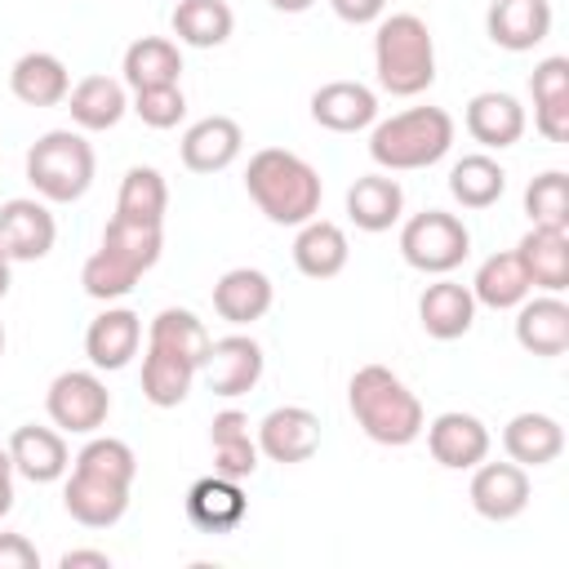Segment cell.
Returning a JSON list of instances; mask_svg holds the SVG:
<instances>
[{
	"instance_id": "cell-1",
	"label": "cell",
	"mask_w": 569,
	"mask_h": 569,
	"mask_svg": "<svg viewBox=\"0 0 569 569\" xmlns=\"http://www.w3.org/2000/svg\"><path fill=\"white\" fill-rule=\"evenodd\" d=\"M347 405H351V418L360 422V431L373 445H387V449L413 445L422 436V427H427L422 400L387 365L356 369L351 382H347Z\"/></svg>"
},
{
	"instance_id": "cell-2",
	"label": "cell",
	"mask_w": 569,
	"mask_h": 569,
	"mask_svg": "<svg viewBox=\"0 0 569 569\" xmlns=\"http://www.w3.org/2000/svg\"><path fill=\"white\" fill-rule=\"evenodd\" d=\"M244 191L276 227H302L320 213L325 182L302 156L284 147H262L244 169Z\"/></svg>"
},
{
	"instance_id": "cell-3",
	"label": "cell",
	"mask_w": 569,
	"mask_h": 569,
	"mask_svg": "<svg viewBox=\"0 0 569 569\" xmlns=\"http://www.w3.org/2000/svg\"><path fill=\"white\" fill-rule=\"evenodd\" d=\"M453 147V116L445 107H409L378 120L369 133V156L387 173H409L445 160Z\"/></svg>"
},
{
	"instance_id": "cell-4",
	"label": "cell",
	"mask_w": 569,
	"mask_h": 569,
	"mask_svg": "<svg viewBox=\"0 0 569 569\" xmlns=\"http://www.w3.org/2000/svg\"><path fill=\"white\" fill-rule=\"evenodd\" d=\"M373 71L391 98H418L436 80V44L418 13L378 18L373 31Z\"/></svg>"
},
{
	"instance_id": "cell-5",
	"label": "cell",
	"mask_w": 569,
	"mask_h": 569,
	"mask_svg": "<svg viewBox=\"0 0 569 569\" xmlns=\"http://www.w3.org/2000/svg\"><path fill=\"white\" fill-rule=\"evenodd\" d=\"M27 182L49 204H71L93 182V147L71 129H49L27 151Z\"/></svg>"
},
{
	"instance_id": "cell-6",
	"label": "cell",
	"mask_w": 569,
	"mask_h": 569,
	"mask_svg": "<svg viewBox=\"0 0 569 569\" xmlns=\"http://www.w3.org/2000/svg\"><path fill=\"white\" fill-rule=\"evenodd\" d=\"M400 253L422 276H449L471 253V231L462 227V218L445 209H427L400 227Z\"/></svg>"
},
{
	"instance_id": "cell-7",
	"label": "cell",
	"mask_w": 569,
	"mask_h": 569,
	"mask_svg": "<svg viewBox=\"0 0 569 569\" xmlns=\"http://www.w3.org/2000/svg\"><path fill=\"white\" fill-rule=\"evenodd\" d=\"M44 409L53 418L58 431H71V436H93L107 413H111V391L98 373L89 369H67L49 382V396H44Z\"/></svg>"
},
{
	"instance_id": "cell-8",
	"label": "cell",
	"mask_w": 569,
	"mask_h": 569,
	"mask_svg": "<svg viewBox=\"0 0 569 569\" xmlns=\"http://www.w3.org/2000/svg\"><path fill=\"white\" fill-rule=\"evenodd\" d=\"M316 449H320V418L302 405H280L258 422V453L280 467L307 462Z\"/></svg>"
},
{
	"instance_id": "cell-9",
	"label": "cell",
	"mask_w": 569,
	"mask_h": 569,
	"mask_svg": "<svg viewBox=\"0 0 569 569\" xmlns=\"http://www.w3.org/2000/svg\"><path fill=\"white\" fill-rule=\"evenodd\" d=\"M471 507L476 516L502 525V520H516L525 507H529V471L520 462H476V476H471Z\"/></svg>"
},
{
	"instance_id": "cell-10",
	"label": "cell",
	"mask_w": 569,
	"mask_h": 569,
	"mask_svg": "<svg viewBox=\"0 0 569 569\" xmlns=\"http://www.w3.org/2000/svg\"><path fill=\"white\" fill-rule=\"evenodd\" d=\"M58 240V222L40 200H4L0 204V249L9 262H40Z\"/></svg>"
},
{
	"instance_id": "cell-11",
	"label": "cell",
	"mask_w": 569,
	"mask_h": 569,
	"mask_svg": "<svg viewBox=\"0 0 569 569\" xmlns=\"http://www.w3.org/2000/svg\"><path fill=\"white\" fill-rule=\"evenodd\" d=\"M200 373H204L213 396H244L262 378V347L249 333H227V338L209 342Z\"/></svg>"
},
{
	"instance_id": "cell-12",
	"label": "cell",
	"mask_w": 569,
	"mask_h": 569,
	"mask_svg": "<svg viewBox=\"0 0 569 569\" xmlns=\"http://www.w3.org/2000/svg\"><path fill=\"white\" fill-rule=\"evenodd\" d=\"M427 449L440 467L449 471H471L476 462L489 458V427L476 418V413H462V409H449L440 418H431L427 427Z\"/></svg>"
},
{
	"instance_id": "cell-13",
	"label": "cell",
	"mask_w": 569,
	"mask_h": 569,
	"mask_svg": "<svg viewBox=\"0 0 569 569\" xmlns=\"http://www.w3.org/2000/svg\"><path fill=\"white\" fill-rule=\"evenodd\" d=\"M62 507L84 529H111L129 511V485H116V480H102V476L71 467V480L62 489Z\"/></svg>"
},
{
	"instance_id": "cell-14",
	"label": "cell",
	"mask_w": 569,
	"mask_h": 569,
	"mask_svg": "<svg viewBox=\"0 0 569 569\" xmlns=\"http://www.w3.org/2000/svg\"><path fill=\"white\" fill-rule=\"evenodd\" d=\"M4 449H9V458H13V471L27 476L31 485H53V480H62L67 467H71L67 440H62V431H53V427L27 422V427H18V431L9 436Z\"/></svg>"
},
{
	"instance_id": "cell-15",
	"label": "cell",
	"mask_w": 569,
	"mask_h": 569,
	"mask_svg": "<svg viewBox=\"0 0 569 569\" xmlns=\"http://www.w3.org/2000/svg\"><path fill=\"white\" fill-rule=\"evenodd\" d=\"M249 511V498L240 489V480L231 476H200L191 489H187V520L204 533H231Z\"/></svg>"
},
{
	"instance_id": "cell-16",
	"label": "cell",
	"mask_w": 569,
	"mask_h": 569,
	"mask_svg": "<svg viewBox=\"0 0 569 569\" xmlns=\"http://www.w3.org/2000/svg\"><path fill=\"white\" fill-rule=\"evenodd\" d=\"M311 120L333 133H356L378 120V98L360 80H329L311 93Z\"/></svg>"
},
{
	"instance_id": "cell-17",
	"label": "cell",
	"mask_w": 569,
	"mask_h": 569,
	"mask_svg": "<svg viewBox=\"0 0 569 569\" xmlns=\"http://www.w3.org/2000/svg\"><path fill=\"white\" fill-rule=\"evenodd\" d=\"M138 342H142V320L129 307H107L84 329V356L93 369H124L138 356Z\"/></svg>"
},
{
	"instance_id": "cell-18",
	"label": "cell",
	"mask_w": 569,
	"mask_h": 569,
	"mask_svg": "<svg viewBox=\"0 0 569 569\" xmlns=\"http://www.w3.org/2000/svg\"><path fill=\"white\" fill-rule=\"evenodd\" d=\"M516 342L529 356H542V360L565 356L569 351V307L556 293L525 298L520 311H516Z\"/></svg>"
},
{
	"instance_id": "cell-19",
	"label": "cell",
	"mask_w": 569,
	"mask_h": 569,
	"mask_svg": "<svg viewBox=\"0 0 569 569\" xmlns=\"http://www.w3.org/2000/svg\"><path fill=\"white\" fill-rule=\"evenodd\" d=\"M485 27L498 49L525 53L551 36V4L547 0H493Z\"/></svg>"
},
{
	"instance_id": "cell-20",
	"label": "cell",
	"mask_w": 569,
	"mask_h": 569,
	"mask_svg": "<svg viewBox=\"0 0 569 569\" xmlns=\"http://www.w3.org/2000/svg\"><path fill=\"white\" fill-rule=\"evenodd\" d=\"M244 147V133L231 116H204L182 133V164L191 173H222Z\"/></svg>"
},
{
	"instance_id": "cell-21",
	"label": "cell",
	"mask_w": 569,
	"mask_h": 569,
	"mask_svg": "<svg viewBox=\"0 0 569 569\" xmlns=\"http://www.w3.org/2000/svg\"><path fill=\"white\" fill-rule=\"evenodd\" d=\"M351 258V244H347V231L338 222H325V218H307L293 236V267L311 280H333Z\"/></svg>"
},
{
	"instance_id": "cell-22",
	"label": "cell",
	"mask_w": 569,
	"mask_h": 569,
	"mask_svg": "<svg viewBox=\"0 0 569 569\" xmlns=\"http://www.w3.org/2000/svg\"><path fill=\"white\" fill-rule=\"evenodd\" d=\"M516 258L533 289H547V293L569 289V231L529 227V236L516 244Z\"/></svg>"
},
{
	"instance_id": "cell-23",
	"label": "cell",
	"mask_w": 569,
	"mask_h": 569,
	"mask_svg": "<svg viewBox=\"0 0 569 569\" xmlns=\"http://www.w3.org/2000/svg\"><path fill=\"white\" fill-rule=\"evenodd\" d=\"M418 320H422V329H427L431 338L453 342V338H462V333L476 325V298H471V289L458 284V280H436V284H427L422 298H418Z\"/></svg>"
},
{
	"instance_id": "cell-24",
	"label": "cell",
	"mask_w": 569,
	"mask_h": 569,
	"mask_svg": "<svg viewBox=\"0 0 569 569\" xmlns=\"http://www.w3.org/2000/svg\"><path fill=\"white\" fill-rule=\"evenodd\" d=\"M467 133L489 147V151H502V147H516L520 133H525V107L511 98V93H476L467 102Z\"/></svg>"
},
{
	"instance_id": "cell-25",
	"label": "cell",
	"mask_w": 569,
	"mask_h": 569,
	"mask_svg": "<svg viewBox=\"0 0 569 569\" xmlns=\"http://www.w3.org/2000/svg\"><path fill=\"white\" fill-rule=\"evenodd\" d=\"M271 280L258 271V267H231L218 284H213V311L227 320V325H253L271 311Z\"/></svg>"
},
{
	"instance_id": "cell-26",
	"label": "cell",
	"mask_w": 569,
	"mask_h": 569,
	"mask_svg": "<svg viewBox=\"0 0 569 569\" xmlns=\"http://www.w3.org/2000/svg\"><path fill=\"white\" fill-rule=\"evenodd\" d=\"M502 449L520 467H547L565 453V427L551 413H516L502 427Z\"/></svg>"
},
{
	"instance_id": "cell-27",
	"label": "cell",
	"mask_w": 569,
	"mask_h": 569,
	"mask_svg": "<svg viewBox=\"0 0 569 569\" xmlns=\"http://www.w3.org/2000/svg\"><path fill=\"white\" fill-rule=\"evenodd\" d=\"M9 89H13V98L27 102V107H58V102H67V93H71V76H67V67H62V58L36 49V53H22V58L13 62Z\"/></svg>"
},
{
	"instance_id": "cell-28",
	"label": "cell",
	"mask_w": 569,
	"mask_h": 569,
	"mask_svg": "<svg viewBox=\"0 0 569 569\" xmlns=\"http://www.w3.org/2000/svg\"><path fill=\"white\" fill-rule=\"evenodd\" d=\"M405 213V191L396 178L387 173H365L351 182L347 191V218L360 227V231H391Z\"/></svg>"
},
{
	"instance_id": "cell-29",
	"label": "cell",
	"mask_w": 569,
	"mask_h": 569,
	"mask_svg": "<svg viewBox=\"0 0 569 569\" xmlns=\"http://www.w3.org/2000/svg\"><path fill=\"white\" fill-rule=\"evenodd\" d=\"M67 111L80 129L89 133H102V129H116L120 116L129 111V98H124V84L111 80V76H84L71 93H67Z\"/></svg>"
},
{
	"instance_id": "cell-30",
	"label": "cell",
	"mask_w": 569,
	"mask_h": 569,
	"mask_svg": "<svg viewBox=\"0 0 569 569\" xmlns=\"http://www.w3.org/2000/svg\"><path fill=\"white\" fill-rule=\"evenodd\" d=\"M209 342H213V338H209L204 320H200L196 311H187V307H164V311L151 320V329H147V347L169 351V356L196 365V373H200V365H204V356H209Z\"/></svg>"
},
{
	"instance_id": "cell-31",
	"label": "cell",
	"mask_w": 569,
	"mask_h": 569,
	"mask_svg": "<svg viewBox=\"0 0 569 569\" xmlns=\"http://www.w3.org/2000/svg\"><path fill=\"white\" fill-rule=\"evenodd\" d=\"M213 445V471L231 480H249L258 471V440L249 436V418L240 409H222L209 427Z\"/></svg>"
},
{
	"instance_id": "cell-32",
	"label": "cell",
	"mask_w": 569,
	"mask_h": 569,
	"mask_svg": "<svg viewBox=\"0 0 569 569\" xmlns=\"http://www.w3.org/2000/svg\"><path fill=\"white\" fill-rule=\"evenodd\" d=\"M467 289H471L476 302H485V307H493V311H511V307H520V302L529 298L533 284H529V276H525L516 249H507V253H489V258L476 267V280H471Z\"/></svg>"
},
{
	"instance_id": "cell-33",
	"label": "cell",
	"mask_w": 569,
	"mask_h": 569,
	"mask_svg": "<svg viewBox=\"0 0 569 569\" xmlns=\"http://www.w3.org/2000/svg\"><path fill=\"white\" fill-rule=\"evenodd\" d=\"M124 84L129 89H160V84H178L182 76V53L173 40L164 36H142L124 49Z\"/></svg>"
},
{
	"instance_id": "cell-34",
	"label": "cell",
	"mask_w": 569,
	"mask_h": 569,
	"mask_svg": "<svg viewBox=\"0 0 569 569\" xmlns=\"http://www.w3.org/2000/svg\"><path fill=\"white\" fill-rule=\"evenodd\" d=\"M169 27L191 49H218V44H227L236 18H231L227 0H178Z\"/></svg>"
},
{
	"instance_id": "cell-35",
	"label": "cell",
	"mask_w": 569,
	"mask_h": 569,
	"mask_svg": "<svg viewBox=\"0 0 569 569\" xmlns=\"http://www.w3.org/2000/svg\"><path fill=\"white\" fill-rule=\"evenodd\" d=\"M507 191V173L493 156H462L453 169H449V196L462 204V209H489L498 204V196Z\"/></svg>"
},
{
	"instance_id": "cell-36",
	"label": "cell",
	"mask_w": 569,
	"mask_h": 569,
	"mask_svg": "<svg viewBox=\"0 0 569 569\" xmlns=\"http://www.w3.org/2000/svg\"><path fill=\"white\" fill-rule=\"evenodd\" d=\"M164 209H169V187H164V173L151 169V164H133L120 182V196H116V218H129V222H151L160 227L164 222Z\"/></svg>"
},
{
	"instance_id": "cell-37",
	"label": "cell",
	"mask_w": 569,
	"mask_h": 569,
	"mask_svg": "<svg viewBox=\"0 0 569 569\" xmlns=\"http://www.w3.org/2000/svg\"><path fill=\"white\" fill-rule=\"evenodd\" d=\"M191 382H196V365H187V360H178V356H169V351L147 347V356H142V396H147L156 409L182 405L187 391H191Z\"/></svg>"
},
{
	"instance_id": "cell-38",
	"label": "cell",
	"mask_w": 569,
	"mask_h": 569,
	"mask_svg": "<svg viewBox=\"0 0 569 569\" xmlns=\"http://www.w3.org/2000/svg\"><path fill=\"white\" fill-rule=\"evenodd\" d=\"M102 249L120 253L124 262H133L138 271H151L160 262V249H164V236L160 227L151 222H129V218H111L107 231H102Z\"/></svg>"
},
{
	"instance_id": "cell-39",
	"label": "cell",
	"mask_w": 569,
	"mask_h": 569,
	"mask_svg": "<svg viewBox=\"0 0 569 569\" xmlns=\"http://www.w3.org/2000/svg\"><path fill=\"white\" fill-rule=\"evenodd\" d=\"M525 213H529L533 227L569 231V178H565L560 169L538 173V178L525 187Z\"/></svg>"
},
{
	"instance_id": "cell-40",
	"label": "cell",
	"mask_w": 569,
	"mask_h": 569,
	"mask_svg": "<svg viewBox=\"0 0 569 569\" xmlns=\"http://www.w3.org/2000/svg\"><path fill=\"white\" fill-rule=\"evenodd\" d=\"M138 280H142V271H138L133 262H124L120 253H111V249H98V253L84 262V271H80L84 293L98 298V302H111V298L133 293Z\"/></svg>"
},
{
	"instance_id": "cell-41",
	"label": "cell",
	"mask_w": 569,
	"mask_h": 569,
	"mask_svg": "<svg viewBox=\"0 0 569 569\" xmlns=\"http://www.w3.org/2000/svg\"><path fill=\"white\" fill-rule=\"evenodd\" d=\"M76 471H89V476H102V480H116V485H133L138 476V458L124 440L116 436H93L80 453H76Z\"/></svg>"
},
{
	"instance_id": "cell-42",
	"label": "cell",
	"mask_w": 569,
	"mask_h": 569,
	"mask_svg": "<svg viewBox=\"0 0 569 569\" xmlns=\"http://www.w3.org/2000/svg\"><path fill=\"white\" fill-rule=\"evenodd\" d=\"M133 116L147 129H173L187 116V98L178 84H160V89H133Z\"/></svg>"
},
{
	"instance_id": "cell-43",
	"label": "cell",
	"mask_w": 569,
	"mask_h": 569,
	"mask_svg": "<svg viewBox=\"0 0 569 569\" xmlns=\"http://www.w3.org/2000/svg\"><path fill=\"white\" fill-rule=\"evenodd\" d=\"M529 93L533 102H551V98H565L569 93V58H542L529 76Z\"/></svg>"
},
{
	"instance_id": "cell-44",
	"label": "cell",
	"mask_w": 569,
	"mask_h": 569,
	"mask_svg": "<svg viewBox=\"0 0 569 569\" xmlns=\"http://www.w3.org/2000/svg\"><path fill=\"white\" fill-rule=\"evenodd\" d=\"M533 124L547 142H565L569 138V93L551 98V102H533Z\"/></svg>"
},
{
	"instance_id": "cell-45",
	"label": "cell",
	"mask_w": 569,
	"mask_h": 569,
	"mask_svg": "<svg viewBox=\"0 0 569 569\" xmlns=\"http://www.w3.org/2000/svg\"><path fill=\"white\" fill-rule=\"evenodd\" d=\"M0 569H40V551L22 533H0Z\"/></svg>"
},
{
	"instance_id": "cell-46",
	"label": "cell",
	"mask_w": 569,
	"mask_h": 569,
	"mask_svg": "<svg viewBox=\"0 0 569 569\" xmlns=\"http://www.w3.org/2000/svg\"><path fill=\"white\" fill-rule=\"evenodd\" d=\"M329 4H333V13H338L342 22H351V27L378 22L382 9H387V0H329Z\"/></svg>"
},
{
	"instance_id": "cell-47",
	"label": "cell",
	"mask_w": 569,
	"mask_h": 569,
	"mask_svg": "<svg viewBox=\"0 0 569 569\" xmlns=\"http://www.w3.org/2000/svg\"><path fill=\"white\" fill-rule=\"evenodd\" d=\"M58 565H62V569H111V556H107V551H89V547H80V551H62Z\"/></svg>"
},
{
	"instance_id": "cell-48",
	"label": "cell",
	"mask_w": 569,
	"mask_h": 569,
	"mask_svg": "<svg viewBox=\"0 0 569 569\" xmlns=\"http://www.w3.org/2000/svg\"><path fill=\"white\" fill-rule=\"evenodd\" d=\"M9 507H13V458L9 449H0V520L9 516Z\"/></svg>"
},
{
	"instance_id": "cell-49",
	"label": "cell",
	"mask_w": 569,
	"mask_h": 569,
	"mask_svg": "<svg viewBox=\"0 0 569 569\" xmlns=\"http://www.w3.org/2000/svg\"><path fill=\"white\" fill-rule=\"evenodd\" d=\"M316 0H271V9H280V13H302V9H311Z\"/></svg>"
},
{
	"instance_id": "cell-50",
	"label": "cell",
	"mask_w": 569,
	"mask_h": 569,
	"mask_svg": "<svg viewBox=\"0 0 569 569\" xmlns=\"http://www.w3.org/2000/svg\"><path fill=\"white\" fill-rule=\"evenodd\" d=\"M9 293V253L0 249V298Z\"/></svg>"
},
{
	"instance_id": "cell-51",
	"label": "cell",
	"mask_w": 569,
	"mask_h": 569,
	"mask_svg": "<svg viewBox=\"0 0 569 569\" xmlns=\"http://www.w3.org/2000/svg\"><path fill=\"white\" fill-rule=\"evenodd\" d=\"M0 356H4V325H0Z\"/></svg>"
}]
</instances>
